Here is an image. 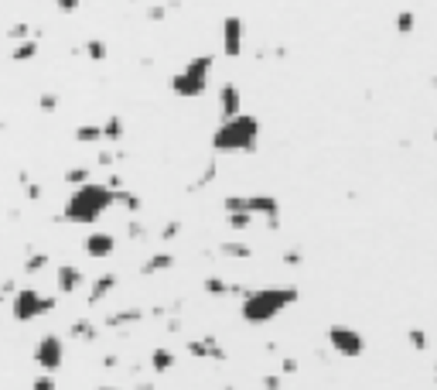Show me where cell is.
I'll return each mask as SVG.
<instances>
[{
    "instance_id": "3",
    "label": "cell",
    "mask_w": 437,
    "mask_h": 390,
    "mask_svg": "<svg viewBox=\"0 0 437 390\" xmlns=\"http://www.w3.org/2000/svg\"><path fill=\"white\" fill-rule=\"evenodd\" d=\"M297 301H301L297 288H250L239 301V315L250 325H270Z\"/></svg>"
},
{
    "instance_id": "7",
    "label": "cell",
    "mask_w": 437,
    "mask_h": 390,
    "mask_svg": "<svg viewBox=\"0 0 437 390\" xmlns=\"http://www.w3.org/2000/svg\"><path fill=\"white\" fill-rule=\"evenodd\" d=\"M34 363L41 373H55L62 363H65V339L55 336V332H45L38 342H34Z\"/></svg>"
},
{
    "instance_id": "33",
    "label": "cell",
    "mask_w": 437,
    "mask_h": 390,
    "mask_svg": "<svg viewBox=\"0 0 437 390\" xmlns=\"http://www.w3.org/2000/svg\"><path fill=\"white\" fill-rule=\"evenodd\" d=\"M181 236V219H168L164 226H161V240L168 243V240H178Z\"/></svg>"
},
{
    "instance_id": "9",
    "label": "cell",
    "mask_w": 437,
    "mask_h": 390,
    "mask_svg": "<svg viewBox=\"0 0 437 390\" xmlns=\"http://www.w3.org/2000/svg\"><path fill=\"white\" fill-rule=\"evenodd\" d=\"M246 212L263 219L266 229H280V202H277V195H266V192L246 195Z\"/></svg>"
},
{
    "instance_id": "22",
    "label": "cell",
    "mask_w": 437,
    "mask_h": 390,
    "mask_svg": "<svg viewBox=\"0 0 437 390\" xmlns=\"http://www.w3.org/2000/svg\"><path fill=\"white\" fill-rule=\"evenodd\" d=\"M14 62H34L38 59V38H28V41H17L14 52H10Z\"/></svg>"
},
{
    "instance_id": "8",
    "label": "cell",
    "mask_w": 437,
    "mask_h": 390,
    "mask_svg": "<svg viewBox=\"0 0 437 390\" xmlns=\"http://www.w3.org/2000/svg\"><path fill=\"white\" fill-rule=\"evenodd\" d=\"M243 38H246V24L239 14H226L222 17V55L226 59H239L243 55Z\"/></svg>"
},
{
    "instance_id": "31",
    "label": "cell",
    "mask_w": 437,
    "mask_h": 390,
    "mask_svg": "<svg viewBox=\"0 0 437 390\" xmlns=\"http://www.w3.org/2000/svg\"><path fill=\"white\" fill-rule=\"evenodd\" d=\"M38 106H41L45 113H52V110H58V106H62V96H58L55 90H45V93L38 96Z\"/></svg>"
},
{
    "instance_id": "10",
    "label": "cell",
    "mask_w": 437,
    "mask_h": 390,
    "mask_svg": "<svg viewBox=\"0 0 437 390\" xmlns=\"http://www.w3.org/2000/svg\"><path fill=\"white\" fill-rule=\"evenodd\" d=\"M188 353L195 360H212V363H226V346L215 336H202V339H188Z\"/></svg>"
},
{
    "instance_id": "21",
    "label": "cell",
    "mask_w": 437,
    "mask_h": 390,
    "mask_svg": "<svg viewBox=\"0 0 437 390\" xmlns=\"http://www.w3.org/2000/svg\"><path fill=\"white\" fill-rule=\"evenodd\" d=\"M393 28H396V34H403V38L414 34V31H417V10H410V7H407V10H396Z\"/></svg>"
},
{
    "instance_id": "37",
    "label": "cell",
    "mask_w": 437,
    "mask_h": 390,
    "mask_svg": "<svg viewBox=\"0 0 437 390\" xmlns=\"http://www.w3.org/2000/svg\"><path fill=\"white\" fill-rule=\"evenodd\" d=\"M21 185H24V195H28L31 202L41 198V185H38V182H28V175H21Z\"/></svg>"
},
{
    "instance_id": "24",
    "label": "cell",
    "mask_w": 437,
    "mask_h": 390,
    "mask_svg": "<svg viewBox=\"0 0 437 390\" xmlns=\"http://www.w3.org/2000/svg\"><path fill=\"white\" fill-rule=\"evenodd\" d=\"M83 52H86L89 62H106L109 59V45L103 38H89L86 45H83Z\"/></svg>"
},
{
    "instance_id": "23",
    "label": "cell",
    "mask_w": 437,
    "mask_h": 390,
    "mask_svg": "<svg viewBox=\"0 0 437 390\" xmlns=\"http://www.w3.org/2000/svg\"><path fill=\"white\" fill-rule=\"evenodd\" d=\"M48 264H52L48 254H41V250H28V257H24V274H41Z\"/></svg>"
},
{
    "instance_id": "5",
    "label": "cell",
    "mask_w": 437,
    "mask_h": 390,
    "mask_svg": "<svg viewBox=\"0 0 437 390\" xmlns=\"http://www.w3.org/2000/svg\"><path fill=\"white\" fill-rule=\"evenodd\" d=\"M58 305V294H41L34 288H17L10 298V315L14 322H34L41 315H48Z\"/></svg>"
},
{
    "instance_id": "42",
    "label": "cell",
    "mask_w": 437,
    "mask_h": 390,
    "mask_svg": "<svg viewBox=\"0 0 437 390\" xmlns=\"http://www.w3.org/2000/svg\"><path fill=\"white\" fill-rule=\"evenodd\" d=\"M79 3H83V0H55V7H58L62 14H72V10H76Z\"/></svg>"
},
{
    "instance_id": "45",
    "label": "cell",
    "mask_w": 437,
    "mask_h": 390,
    "mask_svg": "<svg viewBox=\"0 0 437 390\" xmlns=\"http://www.w3.org/2000/svg\"><path fill=\"white\" fill-rule=\"evenodd\" d=\"M96 390H120V387H96Z\"/></svg>"
},
{
    "instance_id": "36",
    "label": "cell",
    "mask_w": 437,
    "mask_h": 390,
    "mask_svg": "<svg viewBox=\"0 0 437 390\" xmlns=\"http://www.w3.org/2000/svg\"><path fill=\"white\" fill-rule=\"evenodd\" d=\"M284 264H287V267H301V264H304V254H301V247H290V250L284 254Z\"/></svg>"
},
{
    "instance_id": "32",
    "label": "cell",
    "mask_w": 437,
    "mask_h": 390,
    "mask_svg": "<svg viewBox=\"0 0 437 390\" xmlns=\"http://www.w3.org/2000/svg\"><path fill=\"white\" fill-rule=\"evenodd\" d=\"M7 38H10V41H28V38H31V24H24V21H17V24H10V31H7Z\"/></svg>"
},
{
    "instance_id": "28",
    "label": "cell",
    "mask_w": 437,
    "mask_h": 390,
    "mask_svg": "<svg viewBox=\"0 0 437 390\" xmlns=\"http://www.w3.org/2000/svg\"><path fill=\"white\" fill-rule=\"evenodd\" d=\"M407 342H410V349H414V353H427V349H431L427 332H424V329H417V325H414V329H407Z\"/></svg>"
},
{
    "instance_id": "46",
    "label": "cell",
    "mask_w": 437,
    "mask_h": 390,
    "mask_svg": "<svg viewBox=\"0 0 437 390\" xmlns=\"http://www.w3.org/2000/svg\"><path fill=\"white\" fill-rule=\"evenodd\" d=\"M434 144H437V130H434Z\"/></svg>"
},
{
    "instance_id": "12",
    "label": "cell",
    "mask_w": 437,
    "mask_h": 390,
    "mask_svg": "<svg viewBox=\"0 0 437 390\" xmlns=\"http://www.w3.org/2000/svg\"><path fill=\"white\" fill-rule=\"evenodd\" d=\"M215 110H219V116H222V120H229V116L243 113V93H239V86H236V83H222V86H219Z\"/></svg>"
},
{
    "instance_id": "6",
    "label": "cell",
    "mask_w": 437,
    "mask_h": 390,
    "mask_svg": "<svg viewBox=\"0 0 437 390\" xmlns=\"http://www.w3.org/2000/svg\"><path fill=\"white\" fill-rule=\"evenodd\" d=\"M325 336H328L332 353H339L342 360H359V356L365 353V339H362V332L352 329V325H345V322H332Z\"/></svg>"
},
{
    "instance_id": "41",
    "label": "cell",
    "mask_w": 437,
    "mask_h": 390,
    "mask_svg": "<svg viewBox=\"0 0 437 390\" xmlns=\"http://www.w3.org/2000/svg\"><path fill=\"white\" fill-rule=\"evenodd\" d=\"M260 384H263V390H280V384H284V377H280V373H266V377H263Z\"/></svg>"
},
{
    "instance_id": "38",
    "label": "cell",
    "mask_w": 437,
    "mask_h": 390,
    "mask_svg": "<svg viewBox=\"0 0 437 390\" xmlns=\"http://www.w3.org/2000/svg\"><path fill=\"white\" fill-rule=\"evenodd\" d=\"M31 390H55V373H41V377H34Z\"/></svg>"
},
{
    "instance_id": "39",
    "label": "cell",
    "mask_w": 437,
    "mask_h": 390,
    "mask_svg": "<svg viewBox=\"0 0 437 390\" xmlns=\"http://www.w3.org/2000/svg\"><path fill=\"white\" fill-rule=\"evenodd\" d=\"M297 370H301V363H297L294 356H284V360H280V373H284V377H290V373H297Z\"/></svg>"
},
{
    "instance_id": "4",
    "label": "cell",
    "mask_w": 437,
    "mask_h": 390,
    "mask_svg": "<svg viewBox=\"0 0 437 390\" xmlns=\"http://www.w3.org/2000/svg\"><path fill=\"white\" fill-rule=\"evenodd\" d=\"M212 69H215V55H195L181 72L171 76V93L181 99H198L205 96V90H209V79H212Z\"/></svg>"
},
{
    "instance_id": "29",
    "label": "cell",
    "mask_w": 437,
    "mask_h": 390,
    "mask_svg": "<svg viewBox=\"0 0 437 390\" xmlns=\"http://www.w3.org/2000/svg\"><path fill=\"white\" fill-rule=\"evenodd\" d=\"M65 182H69L72 189H79V185L92 182V172H89L86 165H76V168H69V172H65Z\"/></svg>"
},
{
    "instance_id": "19",
    "label": "cell",
    "mask_w": 437,
    "mask_h": 390,
    "mask_svg": "<svg viewBox=\"0 0 437 390\" xmlns=\"http://www.w3.org/2000/svg\"><path fill=\"white\" fill-rule=\"evenodd\" d=\"M219 257H229V260H250L253 250H250L246 240H226V243H219Z\"/></svg>"
},
{
    "instance_id": "20",
    "label": "cell",
    "mask_w": 437,
    "mask_h": 390,
    "mask_svg": "<svg viewBox=\"0 0 437 390\" xmlns=\"http://www.w3.org/2000/svg\"><path fill=\"white\" fill-rule=\"evenodd\" d=\"M99 127H103V141H123V134H127V123L120 113H109Z\"/></svg>"
},
{
    "instance_id": "11",
    "label": "cell",
    "mask_w": 437,
    "mask_h": 390,
    "mask_svg": "<svg viewBox=\"0 0 437 390\" xmlns=\"http://www.w3.org/2000/svg\"><path fill=\"white\" fill-rule=\"evenodd\" d=\"M86 288V274L72 264H58L55 267V294H79Z\"/></svg>"
},
{
    "instance_id": "34",
    "label": "cell",
    "mask_w": 437,
    "mask_h": 390,
    "mask_svg": "<svg viewBox=\"0 0 437 390\" xmlns=\"http://www.w3.org/2000/svg\"><path fill=\"white\" fill-rule=\"evenodd\" d=\"M127 236H130V240H144V236H147V229H144V223H140L137 216H130V223H127Z\"/></svg>"
},
{
    "instance_id": "44",
    "label": "cell",
    "mask_w": 437,
    "mask_h": 390,
    "mask_svg": "<svg viewBox=\"0 0 437 390\" xmlns=\"http://www.w3.org/2000/svg\"><path fill=\"white\" fill-rule=\"evenodd\" d=\"M134 390H154V384H151V380H144V384H137Z\"/></svg>"
},
{
    "instance_id": "30",
    "label": "cell",
    "mask_w": 437,
    "mask_h": 390,
    "mask_svg": "<svg viewBox=\"0 0 437 390\" xmlns=\"http://www.w3.org/2000/svg\"><path fill=\"white\" fill-rule=\"evenodd\" d=\"M215 172H219V168H215V158H212V161L205 165V172H202V175H198V178H195V182L188 185V192H198V189H209V185H212V178H215Z\"/></svg>"
},
{
    "instance_id": "27",
    "label": "cell",
    "mask_w": 437,
    "mask_h": 390,
    "mask_svg": "<svg viewBox=\"0 0 437 390\" xmlns=\"http://www.w3.org/2000/svg\"><path fill=\"white\" fill-rule=\"evenodd\" d=\"M253 219H257V216H250V212H226V226L236 229V233H246V229L253 226Z\"/></svg>"
},
{
    "instance_id": "43",
    "label": "cell",
    "mask_w": 437,
    "mask_h": 390,
    "mask_svg": "<svg viewBox=\"0 0 437 390\" xmlns=\"http://www.w3.org/2000/svg\"><path fill=\"white\" fill-rule=\"evenodd\" d=\"M14 291H17V285H14V281H3V285H0V298H7V301H10Z\"/></svg>"
},
{
    "instance_id": "15",
    "label": "cell",
    "mask_w": 437,
    "mask_h": 390,
    "mask_svg": "<svg viewBox=\"0 0 437 390\" xmlns=\"http://www.w3.org/2000/svg\"><path fill=\"white\" fill-rule=\"evenodd\" d=\"M140 318H144V311H140V308H116V311H109V315H106V329H113V332L127 336V329H130V325H137Z\"/></svg>"
},
{
    "instance_id": "16",
    "label": "cell",
    "mask_w": 437,
    "mask_h": 390,
    "mask_svg": "<svg viewBox=\"0 0 437 390\" xmlns=\"http://www.w3.org/2000/svg\"><path fill=\"white\" fill-rule=\"evenodd\" d=\"M113 291H116V274H99V278L86 288V301L89 305H103Z\"/></svg>"
},
{
    "instance_id": "35",
    "label": "cell",
    "mask_w": 437,
    "mask_h": 390,
    "mask_svg": "<svg viewBox=\"0 0 437 390\" xmlns=\"http://www.w3.org/2000/svg\"><path fill=\"white\" fill-rule=\"evenodd\" d=\"M168 10H171V7H164V3H151L144 14H147V21H164V17H168Z\"/></svg>"
},
{
    "instance_id": "47",
    "label": "cell",
    "mask_w": 437,
    "mask_h": 390,
    "mask_svg": "<svg viewBox=\"0 0 437 390\" xmlns=\"http://www.w3.org/2000/svg\"><path fill=\"white\" fill-rule=\"evenodd\" d=\"M434 373H437V363H434Z\"/></svg>"
},
{
    "instance_id": "2",
    "label": "cell",
    "mask_w": 437,
    "mask_h": 390,
    "mask_svg": "<svg viewBox=\"0 0 437 390\" xmlns=\"http://www.w3.org/2000/svg\"><path fill=\"white\" fill-rule=\"evenodd\" d=\"M109 209H113V189L106 182H86V185H79V189L69 192L58 219L89 226V223H99Z\"/></svg>"
},
{
    "instance_id": "26",
    "label": "cell",
    "mask_w": 437,
    "mask_h": 390,
    "mask_svg": "<svg viewBox=\"0 0 437 390\" xmlns=\"http://www.w3.org/2000/svg\"><path fill=\"white\" fill-rule=\"evenodd\" d=\"M76 141L79 144H99L103 141V127L99 123H79L76 127Z\"/></svg>"
},
{
    "instance_id": "25",
    "label": "cell",
    "mask_w": 437,
    "mask_h": 390,
    "mask_svg": "<svg viewBox=\"0 0 437 390\" xmlns=\"http://www.w3.org/2000/svg\"><path fill=\"white\" fill-rule=\"evenodd\" d=\"M178 360L171 349H164V346H158L154 353H151V370H158V373H164V370H171Z\"/></svg>"
},
{
    "instance_id": "13",
    "label": "cell",
    "mask_w": 437,
    "mask_h": 390,
    "mask_svg": "<svg viewBox=\"0 0 437 390\" xmlns=\"http://www.w3.org/2000/svg\"><path fill=\"white\" fill-rule=\"evenodd\" d=\"M86 254L92 257V260H106V257H113V254H116V236L106 233V229L89 233L86 236Z\"/></svg>"
},
{
    "instance_id": "17",
    "label": "cell",
    "mask_w": 437,
    "mask_h": 390,
    "mask_svg": "<svg viewBox=\"0 0 437 390\" xmlns=\"http://www.w3.org/2000/svg\"><path fill=\"white\" fill-rule=\"evenodd\" d=\"M69 339H76V342H96L99 339V325L89 322V318H76L69 325Z\"/></svg>"
},
{
    "instance_id": "40",
    "label": "cell",
    "mask_w": 437,
    "mask_h": 390,
    "mask_svg": "<svg viewBox=\"0 0 437 390\" xmlns=\"http://www.w3.org/2000/svg\"><path fill=\"white\" fill-rule=\"evenodd\" d=\"M96 161H99L103 168H113V165L120 161V154H113V151H99V154H96Z\"/></svg>"
},
{
    "instance_id": "18",
    "label": "cell",
    "mask_w": 437,
    "mask_h": 390,
    "mask_svg": "<svg viewBox=\"0 0 437 390\" xmlns=\"http://www.w3.org/2000/svg\"><path fill=\"white\" fill-rule=\"evenodd\" d=\"M113 205H116V209H123L127 216H137V212L144 209L140 195L130 192V189H116V192H113Z\"/></svg>"
},
{
    "instance_id": "1",
    "label": "cell",
    "mask_w": 437,
    "mask_h": 390,
    "mask_svg": "<svg viewBox=\"0 0 437 390\" xmlns=\"http://www.w3.org/2000/svg\"><path fill=\"white\" fill-rule=\"evenodd\" d=\"M260 147V120L253 113H236L212 130V154H253Z\"/></svg>"
},
{
    "instance_id": "14",
    "label": "cell",
    "mask_w": 437,
    "mask_h": 390,
    "mask_svg": "<svg viewBox=\"0 0 437 390\" xmlns=\"http://www.w3.org/2000/svg\"><path fill=\"white\" fill-rule=\"evenodd\" d=\"M175 267V254L171 250H154L147 260H140V278H154V274H164V271H171Z\"/></svg>"
}]
</instances>
